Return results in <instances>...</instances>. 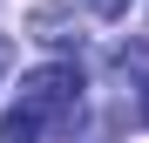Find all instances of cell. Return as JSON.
<instances>
[{"instance_id":"7a4b0ae2","label":"cell","mask_w":149,"mask_h":143,"mask_svg":"<svg viewBox=\"0 0 149 143\" xmlns=\"http://www.w3.org/2000/svg\"><path fill=\"white\" fill-rule=\"evenodd\" d=\"M41 130L47 123H34L27 109H7V116H0V143H41Z\"/></svg>"},{"instance_id":"6da1fadb","label":"cell","mask_w":149,"mask_h":143,"mask_svg":"<svg viewBox=\"0 0 149 143\" xmlns=\"http://www.w3.org/2000/svg\"><path fill=\"white\" fill-rule=\"evenodd\" d=\"M14 109H27L34 123H68L74 130V116H81V68L74 61H47L34 75H20V102Z\"/></svg>"},{"instance_id":"3957f363","label":"cell","mask_w":149,"mask_h":143,"mask_svg":"<svg viewBox=\"0 0 149 143\" xmlns=\"http://www.w3.org/2000/svg\"><path fill=\"white\" fill-rule=\"evenodd\" d=\"M88 14H102V20H122V14H129V0H88Z\"/></svg>"},{"instance_id":"277c9868","label":"cell","mask_w":149,"mask_h":143,"mask_svg":"<svg viewBox=\"0 0 149 143\" xmlns=\"http://www.w3.org/2000/svg\"><path fill=\"white\" fill-rule=\"evenodd\" d=\"M136 109H142V123H149V82H142V89H136Z\"/></svg>"}]
</instances>
